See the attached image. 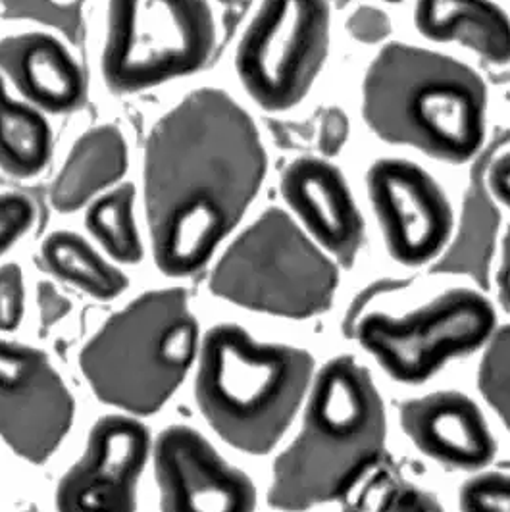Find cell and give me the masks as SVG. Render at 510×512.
Wrapping results in <instances>:
<instances>
[{"label":"cell","mask_w":510,"mask_h":512,"mask_svg":"<svg viewBox=\"0 0 510 512\" xmlns=\"http://www.w3.org/2000/svg\"><path fill=\"white\" fill-rule=\"evenodd\" d=\"M509 272H510V239L505 235L503 239V256H501V266L497 272V287H499V301L503 308L509 312Z\"/></svg>","instance_id":"obj_34"},{"label":"cell","mask_w":510,"mask_h":512,"mask_svg":"<svg viewBox=\"0 0 510 512\" xmlns=\"http://www.w3.org/2000/svg\"><path fill=\"white\" fill-rule=\"evenodd\" d=\"M347 31L366 45L382 43L391 33L389 16L374 6H360L347 20Z\"/></svg>","instance_id":"obj_28"},{"label":"cell","mask_w":510,"mask_h":512,"mask_svg":"<svg viewBox=\"0 0 510 512\" xmlns=\"http://www.w3.org/2000/svg\"><path fill=\"white\" fill-rule=\"evenodd\" d=\"M151 453L149 430L135 418L104 416L79 461L56 489L58 512H135L137 484Z\"/></svg>","instance_id":"obj_12"},{"label":"cell","mask_w":510,"mask_h":512,"mask_svg":"<svg viewBox=\"0 0 510 512\" xmlns=\"http://www.w3.org/2000/svg\"><path fill=\"white\" fill-rule=\"evenodd\" d=\"M349 139V118L347 114L332 106L326 110L322 118V128H320V139H318V149L324 156H335L343 149V145Z\"/></svg>","instance_id":"obj_31"},{"label":"cell","mask_w":510,"mask_h":512,"mask_svg":"<svg viewBox=\"0 0 510 512\" xmlns=\"http://www.w3.org/2000/svg\"><path fill=\"white\" fill-rule=\"evenodd\" d=\"M41 258L56 278L76 285L95 299L110 301L128 287L124 272L106 262L74 231L51 233L41 245Z\"/></svg>","instance_id":"obj_20"},{"label":"cell","mask_w":510,"mask_h":512,"mask_svg":"<svg viewBox=\"0 0 510 512\" xmlns=\"http://www.w3.org/2000/svg\"><path fill=\"white\" fill-rule=\"evenodd\" d=\"M489 189L495 199L505 206L510 205V156L509 153L499 154L489 166Z\"/></svg>","instance_id":"obj_33"},{"label":"cell","mask_w":510,"mask_h":512,"mask_svg":"<svg viewBox=\"0 0 510 512\" xmlns=\"http://www.w3.org/2000/svg\"><path fill=\"white\" fill-rule=\"evenodd\" d=\"M24 512H39L37 511V507H29V509H26Z\"/></svg>","instance_id":"obj_35"},{"label":"cell","mask_w":510,"mask_h":512,"mask_svg":"<svg viewBox=\"0 0 510 512\" xmlns=\"http://www.w3.org/2000/svg\"><path fill=\"white\" fill-rule=\"evenodd\" d=\"M497 224L499 220L491 206L485 205L484 201L472 199L466 206L464 220L455 243L437 262L435 272L466 274L482 287H487V270Z\"/></svg>","instance_id":"obj_22"},{"label":"cell","mask_w":510,"mask_h":512,"mask_svg":"<svg viewBox=\"0 0 510 512\" xmlns=\"http://www.w3.org/2000/svg\"><path fill=\"white\" fill-rule=\"evenodd\" d=\"M24 274L18 264L0 266V332H12L24 318Z\"/></svg>","instance_id":"obj_27"},{"label":"cell","mask_w":510,"mask_h":512,"mask_svg":"<svg viewBox=\"0 0 510 512\" xmlns=\"http://www.w3.org/2000/svg\"><path fill=\"white\" fill-rule=\"evenodd\" d=\"M407 285L408 282H405V280H378V282L370 283L368 287H364L357 297L353 299V303L349 305L345 316H343V322H341V332H343V335L353 339L355 333H357L358 322L362 320L368 305L372 301H376L378 297H382V295L401 291Z\"/></svg>","instance_id":"obj_30"},{"label":"cell","mask_w":510,"mask_h":512,"mask_svg":"<svg viewBox=\"0 0 510 512\" xmlns=\"http://www.w3.org/2000/svg\"><path fill=\"white\" fill-rule=\"evenodd\" d=\"M281 195L320 249L341 266H353L364 241V220L337 166L314 156L293 160L281 174Z\"/></svg>","instance_id":"obj_14"},{"label":"cell","mask_w":510,"mask_h":512,"mask_svg":"<svg viewBox=\"0 0 510 512\" xmlns=\"http://www.w3.org/2000/svg\"><path fill=\"white\" fill-rule=\"evenodd\" d=\"M35 220V208L20 193H0V256L20 241Z\"/></svg>","instance_id":"obj_26"},{"label":"cell","mask_w":510,"mask_h":512,"mask_svg":"<svg viewBox=\"0 0 510 512\" xmlns=\"http://www.w3.org/2000/svg\"><path fill=\"white\" fill-rule=\"evenodd\" d=\"M510 330L503 326L487 339L484 359L480 362L478 385L489 407L495 410L505 426L510 420Z\"/></svg>","instance_id":"obj_23"},{"label":"cell","mask_w":510,"mask_h":512,"mask_svg":"<svg viewBox=\"0 0 510 512\" xmlns=\"http://www.w3.org/2000/svg\"><path fill=\"white\" fill-rule=\"evenodd\" d=\"M83 0H0V16L6 20H27L58 29L70 41L81 33Z\"/></svg>","instance_id":"obj_24"},{"label":"cell","mask_w":510,"mask_h":512,"mask_svg":"<svg viewBox=\"0 0 510 512\" xmlns=\"http://www.w3.org/2000/svg\"><path fill=\"white\" fill-rule=\"evenodd\" d=\"M135 187L122 183L93 199L85 214V226L102 249L122 264H137L143 245L133 216Z\"/></svg>","instance_id":"obj_21"},{"label":"cell","mask_w":510,"mask_h":512,"mask_svg":"<svg viewBox=\"0 0 510 512\" xmlns=\"http://www.w3.org/2000/svg\"><path fill=\"white\" fill-rule=\"evenodd\" d=\"M47 118L29 103L16 101L0 76V170L14 178L41 174L51 158Z\"/></svg>","instance_id":"obj_19"},{"label":"cell","mask_w":510,"mask_h":512,"mask_svg":"<svg viewBox=\"0 0 510 512\" xmlns=\"http://www.w3.org/2000/svg\"><path fill=\"white\" fill-rule=\"evenodd\" d=\"M74 422V397L47 355L0 339V437L22 459L51 457Z\"/></svg>","instance_id":"obj_10"},{"label":"cell","mask_w":510,"mask_h":512,"mask_svg":"<svg viewBox=\"0 0 510 512\" xmlns=\"http://www.w3.org/2000/svg\"><path fill=\"white\" fill-rule=\"evenodd\" d=\"M385 2H401V0H385Z\"/></svg>","instance_id":"obj_36"},{"label":"cell","mask_w":510,"mask_h":512,"mask_svg":"<svg viewBox=\"0 0 510 512\" xmlns=\"http://www.w3.org/2000/svg\"><path fill=\"white\" fill-rule=\"evenodd\" d=\"M376 512H445L432 493L414 486L391 489Z\"/></svg>","instance_id":"obj_29"},{"label":"cell","mask_w":510,"mask_h":512,"mask_svg":"<svg viewBox=\"0 0 510 512\" xmlns=\"http://www.w3.org/2000/svg\"><path fill=\"white\" fill-rule=\"evenodd\" d=\"M330 0H262L235 52V70L258 106L301 103L330 49Z\"/></svg>","instance_id":"obj_8"},{"label":"cell","mask_w":510,"mask_h":512,"mask_svg":"<svg viewBox=\"0 0 510 512\" xmlns=\"http://www.w3.org/2000/svg\"><path fill=\"white\" fill-rule=\"evenodd\" d=\"M362 114L383 141L462 164L484 143L487 89L457 58L391 43L366 72Z\"/></svg>","instance_id":"obj_2"},{"label":"cell","mask_w":510,"mask_h":512,"mask_svg":"<svg viewBox=\"0 0 510 512\" xmlns=\"http://www.w3.org/2000/svg\"><path fill=\"white\" fill-rule=\"evenodd\" d=\"M399 420L420 453L449 468L476 470L495 455V439L482 410L459 391H437L405 401Z\"/></svg>","instance_id":"obj_15"},{"label":"cell","mask_w":510,"mask_h":512,"mask_svg":"<svg viewBox=\"0 0 510 512\" xmlns=\"http://www.w3.org/2000/svg\"><path fill=\"white\" fill-rule=\"evenodd\" d=\"M493 332L495 310L484 295L451 289L405 316H362L355 337L393 380L420 384L447 360L480 349Z\"/></svg>","instance_id":"obj_9"},{"label":"cell","mask_w":510,"mask_h":512,"mask_svg":"<svg viewBox=\"0 0 510 512\" xmlns=\"http://www.w3.org/2000/svg\"><path fill=\"white\" fill-rule=\"evenodd\" d=\"M337 266L281 208L264 210L218 260L210 289L233 305L305 320L332 307Z\"/></svg>","instance_id":"obj_6"},{"label":"cell","mask_w":510,"mask_h":512,"mask_svg":"<svg viewBox=\"0 0 510 512\" xmlns=\"http://www.w3.org/2000/svg\"><path fill=\"white\" fill-rule=\"evenodd\" d=\"M414 24L435 43H460L493 64H509V18L491 0H416Z\"/></svg>","instance_id":"obj_18"},{"label":"cell","mask_w":510,"mask_h":512,"mask_svg":"<svg viewBox=\"0 0 510 512\" xmlns=\"http://www.w3.org/2000/svg\"><path fill=\"white\" fill-rule=\"evenodd\" d=\"M37 305L41 314L43 333L51 330L54 324L66 318L72 310V303L51 282H41L37 285Z\"/></svg>","instance_id":"obj_32"},{"label":"cell","mask_w":510,"mask_h":512,"mask_svg":"<svg viewBox=\"0 0 510 512\" xmlns=\"http://www.w3.org/2000/svg\"><path fill=\"white\" fill-rule=\"evenodd\" d=\"M366 187L387 251L397 262L420 266L443 251L453 231V208L424 168L382 158L370 166Z\"/></svg>","instance_id":"obj_11"},{"label":"cell","mask_w":510,"mask_h":512,"mask_svg":"<svg viewBox=\"0 0 510 512\" xmlns=\"http://www.w3.org/2000/svg\"><path fill=\"white\" fill-rule=\"evenodd\" d=\"M199 322L183 289H154L110 316L79 364L93 393L135 416L162 409L199 355Z\"/></svg>","instance_id":"obj_5"},{"label":"cell","mask_w":510,"mask_h":512,"mask_svg":"<svg viewBox=\"0 0 510 512\" xmlns=\"http://www.w3.org/2000/svg\"><path fill=\"white\" fill-rule=\"evenodd\" d=\"M195 395L212 430L231 447L266 455L305 403L314 359L305 349L262 343L237 324H218L199 345Z\"/></svg>","instance_id":"obj_4"},{"label":"cell","mask_w":510,"mask_h":512,"mask_svg":"<svg viewBox=\"0 0 510 512\" xmlns=\"http://www.w3.org/2000/svg\"><path fill=\"white\" fill-rule=\"evenodd\" d=\"M264 174L255 122L226 91L197 89L166 112L147 139L143 172L158 270L199 272L255 201Z\"/></svg>","instance_id":"obj_1"},{"label":"cell","mask_w":510,"mask_h":512,"mask_svg":"<svg viewBox=\"0 0 510 512\" xmlns=\"http://www.w3.org/2000/svg\"><path fill=\"white\" fill-rule=\"evenodd\" d=\"M299 436L274 464L268 503L303 512L330 503L380 457L385 409L370 372L353 357L330 360L306 393Z\"/></svg>","instance_id":"obj_3"},{"label":"cell","mask_w":510,"mask_h":512,"mask_svg":"<svg viewBox=\"0 0 510 512\" xmlns=\"http://www.w3.org/2000/svg\"><path fill=\"white\" fill-rule=\"evenodd\" d=\"M153 457L162 512H255L251 478L197 430L166 428L154 441Z\"/></svg>","instance_id":"obj_13"},{"label":"cell","mask_w":510,"mask_h":512,"mask_svg":"<svg viewBox=\"0 0 510 512\" xmlns=\"http://www.w3.org/2000/svg\"><path fill=\"white\" fill-rule=\"evenodd\" d=\"M126 170L128 145L122 131L110 124L87 129L52 183V206L58 212H76L122 180Z\"/></svg>","instance_id":"obj_17"},{"label":"cell","mask_w":510,"mask_h":512,"mask_svg":"<svg viewBox=\"0 0 510 512\" xmlns=\"http://www.w3.org/2000/svg\"><path fill=\"white\" fill-rule=\"evenodd\" d=\"M37 110L64 114L85 99L76 58L51 33L31 31L0 39V76Z\"/></svg>","instance_id":"obj_16"},{"label":"cell","mask_w":510,"mask_h":512,"mask_svg":"<svg viewBox=\"0 0 510 512\" xmlns=\"http://www.w3.org/2000/svg\"><path fill=\"white\" fill-rule=\"evenodd\" d=\"M216 43L206 0H108L102 76L139 93L203 68Z\"/></svg>","instance_id":"obj_7"},{"label":"cell","mask_w":510,"mask_h":512,"mask_svg":"<svg viewBox=\"0 0 510 512\" xmlns=\"http://www.w3.org/2000/svg\"><path fill=\"white\" fill-rule=\"evenodd\" d=\"M460 512H510V480L505 472H485L460 487Z\"/></svg>","instance_id":"obj_25"}]
</instances>
